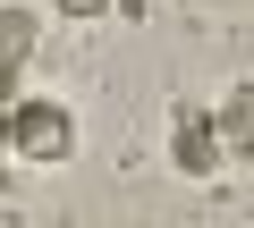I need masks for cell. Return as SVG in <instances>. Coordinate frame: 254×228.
I'll return each mask as SVG.
<instances>
[{
  "label": "cell",
  "mask_w": 254,
  "mask_h": 228,
  "mask_svg": "<svg viewBox=\"0 0 254 228\" xmlns=\"http://www.w3.org/2000/svg\"><path fill=\"white\" fill-rule=\"evenodd\" d=\"M60 136H68V127H60V110H26V119H17V144H26L34 161H51V152H68Z\"/></svg>",
  "instance_id": "obj_1"
}]
</instances>
